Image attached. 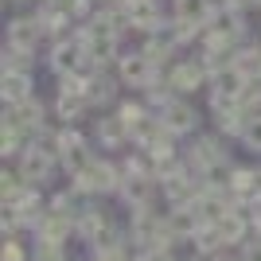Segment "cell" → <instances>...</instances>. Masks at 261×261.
<instances>
[{
	"mask_svg": "<svg viewBox=\"0 0 261 261\" xmlns=\"http://www.w3.org/2000/svg\"><path fill=\"white\" fill-rule=\"evenodd\" d=\"M74 179V187L82 191V195H117L121 191V179H125V168L121 164H113V160H94L86 168V172H78V175H70Z\"/></svg>",
	"mask_w": 261,
	"mask_h": 261,
	"instance_id": "1",
	"label": "cell"
},
{
	"mask_svg": "<svg viewBox=\"0 0 261 261\" xmlns=\"http://www.w3.org/2000/svg\"><path fill=\"white\" fill-rule=\"evenodd\" d=\"M94 160H98V156H94V144H90L74 125H63V129H59V164H63V172L78 175V172H86Z\"/></svg>",
	"mask_w": 261,
	"mask_h": 261,
	"instance_id": "2",
	"label": "cell"
},
{
	"mask_svg": "<svg viewBox=\"0 0 261 261\" xmlns=\"http://www.w3.org/2000/svg\"><path fill=\"white\" fill-rule=\"evenodd\" d=\"M47 63H51V70L59 78H63V74H78V70H90V66H94L86 59V47H82V39H78V32L66 35V39H55Z\"/></svg>",
	"mask_w": 261,
	"mask_h": 261,
	"instance_id": "3",
	"label": "cell"
},
{
	"mask_svg": "<svg viewBox=\"0 0 261 261\" xmlns=\"http://www.w3.org/2000/svg\"><path fill=\"white\" fill-rule=\"evenodd\" d=\"M168 82H172V90L179 98H187V94L211 86V70L203 66V59H179V63L168 66Z\"/></svg>",
	"mask_w": 261,
	"mask_h": 261,
	"instance_id": "4",
	"label": "cell"
},
{
	"mask_svg": "<svg viewBox=\"0 0 261 261\" xmlns=\"http://www.w3.org/2000/svg\"><path fill=\"white\" fill-rule=\"evenodd\" d=\"M160 66L148 59L144 51H125L117 59V78H121V86H133V90H148L152 86V78Z\"/></svg>",
	"mask_w": 261,
	"mask_h": 261,
	"instance_id": "5",
	"label": "cell"
},
{
	"mask_svg": "<svg viewBox=\"0 0 261 261\" xmlns=\"http://www.w3.org/2000/svg\"><path fill=\"white\" fill-rule=\"evenodd\" d=\"M156 184H160V179L148 175V172H125L117 199L129 211H144V207H152V199H156Z\"/></svg>",
	"mask_w": 261,
	"mask_h": 261,
	"instance_id": "6",
	"label": "cell"
},
{
	"mask_svg": "<svg viewBox=\"0 0 261 261\" xmlns=\"http://www.w3.org/2000/svg\"><path fill=\"white\" fill-rule=\"evenodd\" d=\"M117 12H121V23L137 28V32H156L164 23L160 0H117Z\"/></svg>",
	"mask_w": 261,
	"mask_h": 261,
	"instance_id": "7",
	"label": "cell"
},
{
	"mask_svg": "<svg viewBox=\"0 0 261 261\" xmlns=\"http://www.w3.org/2000/svg\"><path fill=\"white\" fill-rule=\"evenodd\" d=\"M55 164H59V156H51V152H43V148L28 144V148L16 156V172H20L32 187H43L47 179L55 175Z\"/></svg>",
	"mask_w": 261,
	"mask_h": 261,
	"instance_id": "8",
	"label": "cell"
},
{
	"mask_svg": "<svg viewBox=\"0 0 261 261\" xmlns=\"http://www.w3.org/2000/svg\"><path fill=\"white\" fill-rule=\"evenodd\" d=\"M207 28L238 47L242 39H246V32H250V23H246V8H238V4H226V0H222V4L215 8V20H211Z\"/></svg>",
	"mask_w": 261,
	"mask_h": 261,
	"instance_id": "9",
	"label": "cell"
},
{
	"mask_svg": "<svg viewBox=\"0 0 261 261\" xmlns=\"http://www.w3.org/2000/svg\"><path fill=\"white\" fill-rule=\"evenodd\" d=\"M160 121H164V129L175 133V137H187V133L199 129V113L191 109V101L179 98V94H175V98L160 109Z\"/></svg>",
	"mask_w": 261,
	"mask_h": 261,
	"instance_id": "10",
	"label": "cell"
},
{
	"mask_svg": "<svg viewBox=\"0 0 261 261\" xmlns=\"http://www.w3.org/2000/svg\"><path fill=\"white\" fill-rule=\"evenodd\" d=\"M215 226H218V234H222V242H226L230 250H238L242 242H246V238L253 234V222H250V207H242V203H238V207H230L226 215H222V218L215 222Z\"/></svg>",
	"mask_w": 261,
	"mask_h": 261,
	"instance_id": "11",
	"label": "cell"
},
{
	"mask_svg": "<svg viewBox=\"0 0 261 261\" xmlns=\"http://www.w3.org/2000/svg\"><path fill=\"white\" fill-rule=\"evenodd\" d=\"M32 234H35V246H66V238L74 234V218H66V215L47 207L43 222H39Z\"/></svg>",
	"mask_w": 261,
	"mask_h": 261,
	"instance_id": "12",
	"label": "cell"
},
{
	"mask_svg": "<svg viewBox=\"0 0 261 261\" xmlns=\"http://www.w3.org/2000/svg\"><path fill=\"white\" fill-rule=\"evenodd\" d=\"M164 218H168V230H172L179 242H191L199 226H207V222H203V215L195 211V203H179V207H168V211H164Z\"/></svg>",
	"mask_w": 261,
	"mask_h": 261,
	"instance_id": "13",
	"label": "cell"
},
{
	"mask_svg": "<svg viewBox=\"0 0 261 261\" xmlns=\"http://www.w3.org/2000/svg\"><path fill=\"white\" fill-rule=\"evenodd\" d=\"M39 39H43V23H39V16H12V20H8V35H4V43L23 47V51H35Z\"/></svg>",
	"mask_w": 261,
	"mask_h": 261,
	"instance_id": "14",
	"label": "cell"
},
{
	"mask_svg": "<svg viewBox=\"0 0 261 261\" xmlns=\"http://www.w3.org/2000/svg\"><path fill=\"white\" fill-rule=\"evenodd\" d=\"M113 226V218H109V211H101V207H94V203H86V207H82V215L74 218V234L82 242H98L101 234H106V230Z\"/></svg>",
	"mask_w": 261,
	"mask_h": 261,
	"instance_id": "15",
	"label": "cell"
},
{
	"mask_svg": "<svg viewBox=\"0 0 261 261\" xmlns=\"http://www.w3.org/2000/svg\"><path fill=\"white\" fill-rule=\"evenodd\" d=\"M47 113H43V106H39V98H28V101H20V106H4V121H12V125H20V129H28V133H35V129H43L47 125Z\"/></svg>",
	"mask_w": 261,
	"mask_h": 261,
	"instance_id": "16",
	"label": "cell"
},
{
	"mask_svg": "<svg viewBox=\"0 0 261 261\" xmlns=\"http://www.w3.org/2000/svg\"><path fill=\"white\" fill-rule=\"evenodd\" d=\"M0 98H4V106H20V101L35 98L32 94V74H23V70H4V74H0Z\"/></svg>",
	"mask_w": 261,
	"mask_h": 261,
	"instance_id": "17",
	"label": "cell"
},
{
	"mask_svg": "<svg viewBox=\"0 0 261 261\" xmlns=\"http://www.w3.org/2000/svg\"><path fill=\"white\" fill-rule=\"evenodd\" d=\"M226 184H230V191H234V199H238L242 207L257 203V168H230Z\"/></svg>",
	"mask_w": 261,
	"mask_h": 261,
	"instance_id": "18",
	"label": "cell"
},
{
	"mask_svg": "<svg viewBox=\"0 0 261 261\" xmlns=\"http://www.w3.org/2000/svg\"><path fill=\"white\" fill-rule=\"evenodd\" d=\"M94 141H98V148H125V144H129V129H125V121H121L117 113H113V117H98Z\"/></svg>",
	"mask_w": 261,
	"mask_h": 261,
	"instance_id": "19",
	"label": "cell"
},
{
	"mask_svg": "<svg viewBox=\"0 0 261 261\" xmlns=\"http://www.w3.org/2000/svg\"><path fill=\"white\" fill-rule=\"evenodd\" d=\"M215 0H175V20L195 23V28H207L215 20Z\"/></svg>",
	"mask_w": 261,
	"mask_h": 261,
	"instance_id": "20",
	"label": "cell"
},
{
	"mask_svg": "<svg viewBox=\"0 0 261 261\" xmlns=\"http://www.w3.org/2000/svg\"><path fill=\"white\" fill-rule=\"evenodd\" d=\"M117 86H121V78H109L106 66H98V70L90 74V106H94V109L109 106V101L117 98Z\"/></svg>",
	"mask_w": 261,
	"mask_h": 261,
	"instance_id": "21",
	"label": "cell"
},
{
	"mask_svg": "<svg viewBox=\"0 0 261 261\" xmlns=\"http://www.w3.org/2000/svg\"><path fill=\"white\" fill-rule=\"evenodd\" d=\"M28 144H32V133H28V129L12 125V121H4V125H0V156L16 160V156H20Z\"/></svg>",
	"mask_w": 261,
	"mask_h": 261,
	"instance_id": "22",
	"label": "cell"
},
{
	"mask_svg": "<svg viewBox=\"0 0 261 261\" xmlns=\"http://www.w3.org/2000/svg\"><path fill=\"white\" fill-rule=\"evenodd\" d=\"M55 113L63 117V125H74L90 113V98L86 94H59L55 98Z\"/></svg>",
	"mask_w": 261,
	"mask_h": 261,
	"instance_id": "23",
	"label": "cell"
},
{
	"mask_svg": "<svg viewBox=\"0 0 261 261\" xmlns=\"http://www.w3.org/2000/svg\"><path fill=\"white\" fill-rule=\"evenodd\" d=\"M117 117L125 121V129H129V144H133V133L141 129L144 121H152L156 109L152 106H141V101H121V106H117Z\"/></svg>",
	"mask_w": 261,
	"mask_h": 261,
	"instance_id": "24",
	"label": "cell"
},
{
	"mask_svg": "<svg viewBox=\"0 0 261 261\" xmlns=\"http://www.w3.org/2000/svg\"><path fill=\"white\" fill-rule=\"evenodd\" d=\"M234 66H238L246 78H261V47L257 43L238 47V51H234Z\"/></svg>",
	"mask_w": 261,
	"mask_h": 261,
	"instance_id": "25",
	"label": "cell"
},
{
	"mask_svg": "<svg viewBox=\"0 0 261 261\" xmlns=\"http://www.w3.org/2000/svg\"><path fill=\"white\" fill-rule=\"evenodd\" d=\"M32 55L35 51H23V47L4 43V70H23V74H32ZM4 70H0V74H4Z\"/></svg>",
	"mask_w": 261,
	"mask_h": 261,
	"instance_id": "26",
	"label": "cell"
},
{
	"mask_svg": "<svg viewBox=\"0 0 261 261\" xmlns=\"http://www.w3.org/2000/svg\"><path fill=\"white\" fill-rule=\"evenodd\" d=\"M238 106L246 109V113H261V78H250L246 82V90H242V98H238Z\"/></svg>",
	"mask_w": 261,
	"mask_h": 261,
	"instance_id": "27",
	"label": "cell"
},
{
	"mask_svg": "<svg viewBox=\"0 0 261 261\" xmlns=\"http://www.w3.org/2000/svg\"><path fill=\"white\" fill-rule=\"evenodd\" d=\"M51 8H59V12H66L70 20H86L90 16V0H47Z\"/></svg>",
	"mask_w": 261,
	"mask_h": 261,
	"instance_id": "28",
	"label": "cell"
},
{
	"mask_svg": "<svg viewBox=\"0 0 261 261\" xmlns=\"http://www.w3.org/2000/svg\"><path fill=\"white\" fill-rule=\"evenodd\" d=\"M242 144L250 148V152H261V113H253L246 121V133H242Z\"/></svg>",
	"mask_w": 261,
	"mask_h": 261,
	"instance_id": "29",
	"label": "cell"
},
{
	"mask_svg": "<svg viewBox=\"0 0 261 261\" xmlns=\"http://www.w3.org/2000/svg\"><path fill=\"white\" fill-rule=\"evenodd\" d=\"M0 261H32V253L23 250L20 238H4V246H0Z\"/></svg>",
	"mask_w": 261,
	"mask_h": 261,
	"instance_id": "30",
	"label": "cell"
},
{
	"mask_svg": "<svg viewBox=\"0 0 261 261\" xmlns=\"http://www.w3.org/2000/svg\"><path fill=\"white\" fill-rule=\"evenodd\" d=\"M238 257L242 261H261V234H250V238L238 246Z\"/></svg>",
	"mask_w": 261,
	"mask_h": 261,
	"instance_id": "31",
	"label": "cell"
},
{
	"mask_svg": "<svg viewBox=\"0 0 261 261\" xmlns=\"http://www.w3.org/2000/svg\"><path fill=\"white\" fill-rule=\"evenodd\" d=\"M32 261H66V246H35Z\"/></svg>",
	"mask_w": 261,
	"mask_h": 261,
	"instance_id": "32",
	"label": "cell"
},
{
	"mask_svg": "<svg viewBox=\"0 0 261 261\" xmlns=\"http://www.w3.org/2000/svg\"><path fill=\"white\" fill-rule=\"evenodd\" d=\"M141 261H179V257H172V250H148Z\"/></svg>",
	"mask_w": 261,
	"mask_h": 261,
	"instance_id": "33",
	"label": "cell"
},
{
	"mask_svg": "<svg viewBox=\"0 0 261 261\" xmlns=\"http://www.w3.org/2000/svg\"><path fill=\"white\" fill-rule=\"evenodd\" d=\"M226 4H238V8H246V12H250V8H261V0H226Z\"/></svg>",
	"mask_w": 261,
	"mask_h": 261,
	"instance_id": "34",
	"label": "cell"
},
{
	"mask_svg": "<svg viewBox=\"0 0 261 261\" xmlns=\"http://www.w3.org/2000/svg\"><path fill=\"white\" fill-rule=\"evenodd\" d=\"M211 261H242L238 253H218V257H211Z\"/></svg>",
	"mask_w": 261,
	"mask_h": 261,
	"instance_id": "35",
	"label": "cell"
},
{
	"mask_svg": "<svg viewBox=\"0 0 261 261\" xmlns=\"http://www.w3.org/2000/svg\"><path fill=\"white\" fill-rule=\"evenodd\" d=\"M187 261H207V257H195V253H191V257H187Z\"/></svg>",
	"mask_w": 261,
	"mask_h": 261,
	"instance_id": "36",
	"label": "cell"
}]
</instances>
